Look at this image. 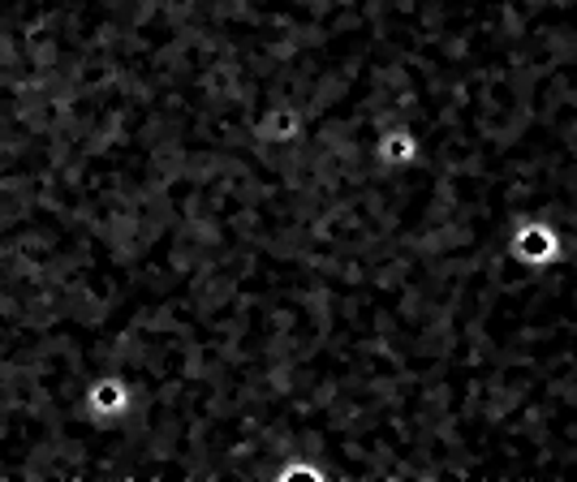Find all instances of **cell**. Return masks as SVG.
Wrapping results in <instances>:
<instances>
[{
    "mask_svg": "<svg viewBox=\"0 0 577 482\" xmlns=\"http://www.w3.org/2000/svg\"><path fill=\"white\" fill-rule=\"evenodd\" d=\"M513 250H517L522 263L543 268V263H552V259L560 254V233H556L552 224H543V220H526V224L517 229V238H513Z\"/></svg>",
    "mask_w": 577,
    "mask_h": 482,
    "instance_id": "6da1fadb",
    "label": "cell"
}]
</instances>
